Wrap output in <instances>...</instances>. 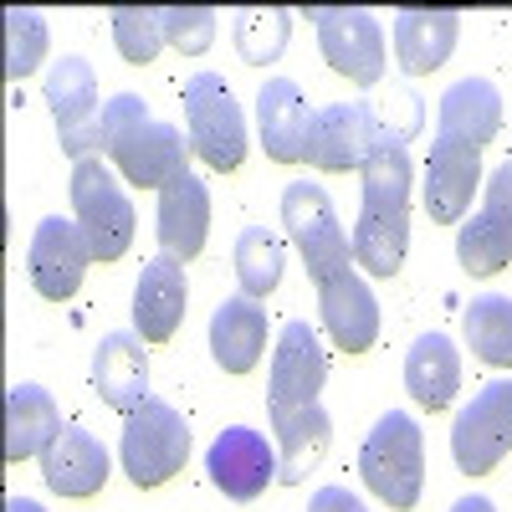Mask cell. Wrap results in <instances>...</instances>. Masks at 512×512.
I'll use <instances>...</instances> for the list:
<instances>
[{
    "mask_svg": "<svg viewBox=\"0 0 512 512\" xmlns=\"http://www.w3.org/2000/svg\"><path fill=\"white\" fill-rule=\"evenodd\" d=\"M410 246V149L379 123L364 159V205L354 221V267L369 277H395Z\"/></svg>",
    "mask_w": 512,
    "mask_h": 512,
    "instance_id": "obj_1",
    "label": "cell"
},
{
    "mask_svg": "<svg viewBox=\"0 0 512 512\" xmlns=\"http://www.w3.org/2000/svg\"><path fill=\"white\" fill-rule=\"evenodd\" d=\"M103 149L128 175V185H144V190H164L175 175L190 169L185 134L175 123H159L139 93H113L103 103Z\"/></svg>",
    "mask_w": 512,
    "mask_h": 512,
    "instance_id": "obj_2",
    "label": "cell"
},
{
    "mask_svg": "<svg viewBox=\"0 0 512 512\" xmlns=\"http://www.w3.org/2000/svg\"><path fill=\"white\" fill-rule=\"evenodd\" d=\"M359 472H364V487L390 502L395 512H410L420 502V487H425V436L415 415L405 410H384L374 420V431L364 436V451H359Z\"/></svg>",
    "mask_w": 512,
    "mask_h": 512,
    "instance_id": "obj_3",
    "label": "cell"
},
{
    "mask_svg": "<svg viewBox=\"0 0 512 512\" xmlns=\"http://www.w3.org/2000/svg\"><path fill=\"white\" fill-rule=\"evenodd\" d=\"M282 226H287L297 256H303L313 287H323L328 277L354 267V236L344 231V221H338V210H333V200H328L323 185L292 180L282 190Z\"/></svg>",
    "mask_w": 512,
    "mask_h": 512,
    "instance_id": "obj_4",
    "label": "cell"
},
{
    "mask_svg": "<svg viewBox=\"0 0 512 512\" xmlns=\"http://www.w3.org/2000/svg\"><path fill=\"white\" fill-rule=\"evenodd\" d=\"M190 425L185 415L149 395L139 410H128L123 415V441H118V461H123V472L134 487H159L180 472V466L190 461Z\"/></svg>",
    "mask_w": 512,
    "mask_h": 512,
    "instance_id": "obj_5",
    "label": "cell"
},
{
    "mask_svg": "<svg viewBox=\"0 0 512 512\" xmlns=\"http://www.w3.org/2000/svg\"><path fill=\"white\" fill-rule=\"evenodd\" d=\"M72 221L88 236L93 262H118L134 241V200L98 154L72 164Z\"/></svg>",
    "mask_w": 512,
    "mask_h": 512,
    "instance_id": "obj_6",
    "label": "cell"
},
{
    "mask_svg": "<svg viewBox=\"0 0 512 512\" xmlns=\"http://www.w3.org/2000/svg\"><path fill=\"white\" fill-rule=\"evenodd\" d=\"M185 128H190V149L221 175H231L246 159V118L221 72H195L185 82Z\"/></svg>",
    "mask_w": 512,
    "mask_h": 512,
    "instance_id": "obj_7",
    "label": "cell"
},
{
    "mask_svg": "<svg viewBox=\"0 0 512 512\" xmlns=\"http://www.w3.org/2000/svg\"><path fill=\"white\" fill-rule=\"evenodd\" d=\"M512 451V379H492L472 395V405L456 410L451 456L466 477H487Z\"/></svg>",
    "mask_w": 512,
    "mask_h": 512,
    "instance_id": "obj_8",
    "label": "cell"
},
{
    "mask_svg": "<svg viewBox=\"0 0 512 512\" xmlns=\"http://www.w3.org/2000/svg\"><path fill=\"white\" fill-rule=\"evenodd\" d=\"M47 103L57 118V139L62 154L72 159H93V149H103V98H98V77L82 57H62L47 67Z\"/></svg>",
    "mask_w": 512,
    "mask_h": 512,
    "instance_id": "obj_9",
    "label": "cell"
},
{
    "mask_svg": "<svg viewBox=\"0 0 512 512\" xmlns=\"http://www.w3.org/2000/svg\"><path fill=\"white\" fill-rule=\"evenodd\" d=\"M318 21V47H323V62L359 82V88H374L384 82V31L369 11H349V6H313L308 11Z\"/></svg>",
    "mask_w": 512,
    "mask_h": 512,
    "instance_id": "obj_10",
    "label": "cell"
},
{
    "mask_svg": "<svg viewBox=\"0 0 512 512\" xmlns=\"http://www.w3.org/2000/svg\"><path fill=\"white\" fill-rule=\"evenodd\" d=\"M482 190V210L456 226V262L472 277H492L512 262V159L492 169Z\"/></svg>",
    "mask_w": 512,
    "mask_h": 512,
    "instance_id": "obj_11",
    "label": "cell"
},
{
    "mask_svg": "<svg viewBox=\"0 0 512 512\" xmlns=\"http://www.w3.org/2000/svg\"><path fill=\"white\" fill-rule=\"evenodd\" d=\"M205 472H210V487L226 492L231 502H251L282 472L277 441H267L262 431H251V425H226L205 451Z\"/></svg>",
    "mask_w": 512,
    "mask_h": 512,
    "instance_id": "obj_12",
    "label": "cell"
},
{
    "mask_svg": "<svg viewBox=\"0 0 512 512\" xmlns=\"http://www.w3.org/2000/svg\"><path fill=\"white\" fill-rule=\"evenodd\" d=\"M88 267H93V246H88L77 221L47 216L36 226L31 251H26V272H31V287L47 297V303H67L82 287V272Z\"/></svg>",
    "mask_w": 512,
    "mask_h": 512,
    "instance_id": "obj_13",
    "label": "cell"
},
{
    "mask_svg": "<svg viewBox=\"0 0 512 512\" xmlns=\"http://www.w3.org/2000/svg\"><path fill=\"white\" fill-rule=\"evenodd\" d=\"M482 185V149L436 134L431 139V159H425V210H431L436 226H461L466 210H472V195Z\"/></svg>",
    "mask_w": 512,
    "mask_h": 512,
    "instance_id": "obj_14",
    "label": "cell"
},
{
    "mask_svg": "<svg viewBox=\"0 0 512 512\" xmlns=\"http://www.w3.org/2000/svg\"><path fill=\"white\" fill-rule=\"evenodd\" d=\"M374 139H379V118L364 98L359 103H328L313 113V128H308V164L328 169V175L364 169Z\"/></svg>",
    "mask_w": 512,
    "mask_h": 512,
    "instance_id": "obj_15",
    "label": "cell"
},
{
    "mask_svg": "<svg viewBox=\"0 0 512 512\" xmlns=\"http://www.w3.org/2000/svg\"><path fill=\"white\" fill-rule=\"evenodd\" d=\"M328 379V354L318 344V333L292 318L277 333L272 349V384H267V405H318V390Z\"/></svg>",
    "mask_w": 512,
    "mask_h": 512,
    "instance_id": "obj_16",
    "label": "cell"
},
{
    "mask_svg": "<svg viewBox=\"0 0 512 512\" xmlns=\"http://www.w3.org/2000/svg\"><path fill=\"white\" fill-rule=\"evenodd\" d=\"M185 303H190L185 262L169 251L149 256L144 272H139V287H134V328H139L144 344H169V338L180 333Z\"/></svg>",
    "mask_w": 512,
    "mask_h": 512,
    "instance_id": "obj_17",
    "label": "cell"
},
{
    "mask_svg": "<svg viewBox=\"0 0 512 512\" xmlns=\"http://www.w3.org/2000/svg\"><path fill=\"white\" fill-rule=\"evenodd\" d=\"M108 472H113L108 446L93 431H82L77 420H67L57 431V441L41 451V482L57 497H93V492H103Z\"/></svg>",
    "mask_w": 512,
    "mask_h": 512,
    "instance_id": "obj_18",
    "label": "cell"
},
{
    "mask_svg": "<svg viewBox=\"0 0 512 512\" xmlns=\"http://www.w3.org/2000/svg\"><path fill=\"white\" fill-rule=\"evenodd\" d=\"M256 128H262V149L277 164H297L308 159V128H313V108L303 98L292 77H267L256 93Z\"/></svg>",
    "mask_w": 512,
    "mask_h": 512,
    "instance_id": "obj_19",
    "label": "cell"
},
{
    "mask_svg": "<svg viewBox=\"0 0 512 512\" xmlns=\"http://www.w3.org/2000/svg\"><path fill=\"white\" fill-rule=\"evenodd\" d=\"M318 313H323V328L328 338L344 354H364L374 349V338H379V303H374V292L369 282L349 267V272H338L318 287Z\"/></svg>",
    "mask_w": 512,
    "mask_h": 512,
    "instance_id": "obj_20",
    "label": "cell"
},
{
    "mask_svg": "<svg viewBox=\"0 0 512 512\" xmlns=\"http://www.w3.org/2000/svg\"><path fill=\"white\" fill-rule=\"evenodd\" d=\"M159 246L169 256H180V262H190V256L205 251V231H210V190L205 180L195 175V169H185V175H175L164 190H159Z\"/></svg>",
    "mask_w": 512,
    "mask_h": 512,
    "instance_id": "obj_21",
    "label": "cell"
},
{
    "mask_svg": "<svg viewBox=\"0 0 512 512\" xmlns=\"http://www.w3.org/2000/svg\"><path fill=\"white\" fill-rule=\"evenodd\" d=\"M502 128V93L497 82L487 77H461L441 93V108H436V134L446 139H461L472 149H487Z\"/></svg>",
    "mask_w": 512,
    "mask_h": 512,
    "instance_id": "obj_22",
    "label": "cell"
},
{
    "mask_svg": "<svg viewBox=\"0 0 512 512\" xmlns=\"http://www.w3.org/2000/svg\"><path fill=\"white\" fill-rule=\"evenodd\" d=\"M93 390L123 415L149 400V354L139 333H108L93 349Z\"/></svg>",
    "mask_w": 512,
    "mask_h": 512,
    "instance_id": "obj_23",
    "label": "cell"
},
{
    "mask_svg": "<svg viewBox=\"0 0 512 512\" xmlns=\"http://www.w3.org/2000/svg\"><path fill=\"white\" fill-rule=\"evenodd\" d=\"M272 410V431H277V461H282V472L277 482L297 487V482H308V472L323 461L328 451V436H333V425H328V410L323 405H267Z\"/></svg>",
    "mask_w": 512,
    "mask_h": 512,
    "instance_id": "obj_24",
    "label": "cell"
},
{
    "mask_svg": "<svg viewBox=\"0 0 512 512\" xmlns=\"http://www.w3.org/2000/svg\"><path fill=\"white\" fill-rule=\"evenodd\" d=\"M262 349H267L262 303L246 297V292L226 297V303L216 308V318H210V354H216V364L226 374H251L256 364H262Z\"/></svg>",
    "mask_w": 512,
    "mask_h": 512,
    "instance_id": "obj_25",
    "label": "cell"
},
{
    "mask_svg": "<svg viewBox=\"0 0 512 512\" xmlns=\"http://www.w3.org/2000/svg\"><path fill=\"white\" fill-rule=\"evenodd\" d=\"M62 425L67 420H62L57 400L41 390V384H31V379L11 384V390H6V461L21 466L26 456H41L57 441Z\"/></svg>",
    "mask_w": 512,
    "mask_h": 512,
    "instance_id": "obj_26",
    "label": "cell"
},
{
    "mask_svg": "<svg viewBox=\"0 0 512 512\" xmlns=\"http://www.w3.org/2000/svg\"><path fill=\"white\" fill-rule=\"evenodd\" d=\"M405 390L425 410H446L461 390V354L446 333H420L405 354Z\"/></svg>",
    "mask_w": 512,
    "mask_h": 512,
    "instance_id": "obj_27",
    "label": "cell"
},
{
    "mask_svg": "<svg viewBox=\"0 0 512 512\" xmlns=\"http://www.w3.org/2000/svg\"><path fill=\"white\" fill-rule=\"evenodd\" d=\"M461 16L456 11H400L395 16V57L405 72H436L456 52Z\"/></svg>",
    "mask_w": 512,
    "mask_h": 512,
    "instance_id": "obj_28",
    "label": "cell"
},
{
    "mask_svg": "<svg viewBox=\"0 0 512 512\" xmlns=\"http://www.w3.org/2000/svg\"><path fill=\"white\" fill-rule=\"evenodd\" d=\"M466 349L492 369H512V297L507 292H482L461 313Z\"/></svg>",
    "mask_w": 512,
    "mask_h": 512,
    "instance_id": "obj_29",
    "label": "cell"
},
{
    "mask_svg": "<svg viewBox=\"0 0 512 512\" xmlns=\"http://www.w3.org/2000/svg\"><path fill=\"white\" fill-rule=\"evenodd\" d=\"M236 277L246 297H267L282 282V241L267 226H246L236 236Z\"/></svg>",
    "mask_w": 512,
    "mask_h": 512,
    "instance_id": "obj_30",
    "label": "cell"
},
{
    "mask_svg": "<svg viewBox=\"0 0 512 512\" xmlns=\"http://www.w3.org/2000/svg\"><path fill=\"white\" fill-rule=\"evenodd\" d=\"M47 47H52L47 21H41L36 11L11 6V11H6V77H11V82L31 77L41 62H47Z\"/></svg>",
    "mask_w": 512,
    "mask_h": 512,
    "instance_id": "obj_31",
    "label": "cell"
},
{
    "mask_svg": "<svg viewBox=\"0 0 512 512\" xmlns=\"http://www.w3.org/2000/svg\"><path fill=\"white\" fill-rule=\"evenodd\" d=\"M113 41H118L123 62L149 67V62L159 57V47H164V21H159V11L118 6V11H113Z\"/></svg>",
    "mask_w": 512,
    "mask_h": 512,
    "instance_id": "obj_32",
    "label": "cell"
},
{
    "mask_svg": "<svg viewBox=\"0 0 512 512\" xmlns=\"http://www.w3.org/2000/svg\"><path fill=\"white\" fill-rule=\"evenodd\" d=\"M287 31H292L287 11H246L236 21V52H241V62H251V67L277 62L282 47H287Z\"/></svg>",
    "mask_w": 512,
    "mask_h": 512,
    "instance_id": "obj_33",
    "label": "cell"
},
{
    "mask_svg": "<svg viewBox=\"0 0 512 512\" xmlns=\"http://www.w3.org/2000/svg\"><path fill=\"white\" fill-rule=\"evenodd\" d=\"M159 21H164V41L185 57H200L216 41V11L210 6H169L159 11Z\"/></svg>",
    "mask_w": 512,
    "mask_h": 512,
    "instance_id": "obj_34",
    "label": "cell"
},
{
    "mask_svg": "<svg viewBox=\"0 0 512 512\" xmlns=\"http://www.w3.org/2000/svg\"><path fill=\"white\" fill-rule=\"evenodd\" d=\"M308 512H369V507L349 487H318L313 502H308Z\"/></svg>",
    "mask_w": 512,
    "mask_h": 512,
    "instance_id": "obj_35",
    "label": "cell"
},
{
    "mask_svg": "<svg viewBox=\"0 0 512 512\" xmlns=\"http://www.w3.org/2000/svg\"><path fill=\"white\" fill-rule=\"evenodd\" d=\"M451 512H497V502L492 497H461Z\"/></svg>",
    "mask_w": 512,
    "mask_h": 512,
    "instance_id": "obj_36",
    "label": "cell"
},
{
    "mask_svg": "<svg viewBox=\"0 0 512 512\" xmlns=\"http://www.w3.org/2000/svg\"><path fill=\"white\" fill-rule=\"evenodd\" d=\"M6 512H47V507H41L36 497H11V502H6Z\"/></svg>",
    "mask_w": 512,
    "mask_h": 512,
    "instance_id": "obj_37",
    "label": "cell"
}]
</instances>
